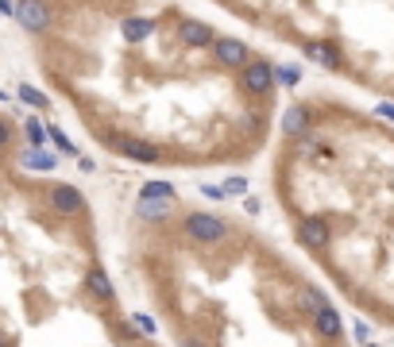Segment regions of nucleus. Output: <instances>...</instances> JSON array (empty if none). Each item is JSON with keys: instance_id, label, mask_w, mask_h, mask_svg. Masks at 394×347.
<instances>
[{"instance_id": "7ed1b4c3", "label": "nucleus", "mask_w": 394, "mask_h": 347, "mask_svg": "<svg viewBox=\"0 0 394 347\" xmlns=\"http://www.w3.org/2000/svg\"><path fill=\"white\" fill-rule=\"evenodd\" d=\"M20 93H24V100H31V105H47L39 89H27V85H24V89H20Z\"/></svg>"}, {"instance_id": "f257e3e1", "label": "nucleus", "mask_w": 394, "mask_h": 347, "mask_svg": "<svg viewBox=\"0 0 394 347\" xmlns=\"http://www.w3.org/2000/svg\"><path fill=\"white\" fill-rule=\"evenodd\" d=\"M135 274L167 347H344V321L248 220L151 182L128 224Z\"/></svg>"}, {"instance_id": "f03ea898", "label": "nucleus", "mask_w": 394, "mask_h": 347, "mask_svg": "<svg viewBox=\"0 0 394 347\" xmlns=\"http://www.w3.org/2000/svg\"><path fill=\"white\" fill-rule=\"evenodd\" d=\"M0 143V347H167L120 301L77 185L39 178L59 158Z\"/></svg>"}]
</instances>
